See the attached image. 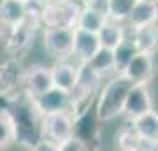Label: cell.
<instances>
[{"mask_svg": "<svg viewBox=\"0 0 158 151\" xmlns=\"http://www.w3.org/2000/svg\"><path fill=\"white\" fill-rule=\"evenodd\" d=\"M131 86H133L131 80H128L121 73H115L101 87L96 96V117L100 121H110L117 115H121L126 94L131 89Z\"/></svg>", "mask_w": 158, "mask_h": 151, "instance_id": "cell-1", "label": "cell"}, {"mask_svg": "<svg viewBox=\"0 0 158 151\" xmlns=\"http://www.w3.org/2000/svg\"><path fill=\"white\" fill-rule=\"evenodd\" d=\"M75 117L68 110L48 112L41 115V133L43 139H50L53 142H62L75 133Z\"/></svg>", "mask_w": 158, "mask_h": 151, "instance_id": "cell-2", "label": "cell"}, {"mask_svg": "<svg viewBox=\"0 0 158 151\" xmlns=\"http://www.w3.org/2000/svg\"><path fill=\"white\" fill-rule=\"evenodd\" d=\"M73 32L71 27H52L43 34L44 50L55 59H68L73 55Z\"/></svg>", "mask_w": 158, "mask_h": 151, "instance_id": "cell-3", "label": "cell"}, {"mask_svg": "<svg viewBox=\"0 0 158 151\" xmlns=\"http://www.w3.org/2000/svg\"><path fill=\"white\" fill-rule=\"evenodd\" d=\"M121 75H124L131 84L148 86L155 77V57L149 52H137L128 64L123 68Z\"/></svg>", "mask_w": 158, "mask_h": 151, "instance_id": "cell-4", "label": "cell"}, {"mask_svg": "<svg viewBox=\"0 0 158 151\" xmlns=\"http://www.w3.org/2000/svg\"><path fill=\"white\" fill-rule=\"evenodd\" d=\"M30 101H32V108L41 115L48 114V112H59V110L69 112V108H71V94L62 89H57V87H52L44 94L30 98Z\"/></svg>", "mask_w": 158, "mask_h": 151, "instance_id": "cell-5", "label": "cell"}, {"mask_svg": "<svg viewBox=\"0 0 158 151\" xmlns=\"http://www.w3.org/2000/svg\"><path fill=\"white\" fill-rule=\"evenodd\" d=\"M20 82L25 87V93L29 98H34V96H39V94H44L46 91H50L53 87V82H52V73L50 68H44V66H30L27 71L22 75Z\"/></svg>", "mask_w": 158, "mask_h": 151, "instance_id": "cell-6", "label": "cell"}, {"mask_svg": "<svg viewBox=\"0 0 158 151\" xmlns=\"http://www.w3.org/2000/svg\"><path fill=\"white\" fill-rule=\"evenodd\" d=\"M151 108H153V96H151V91L148 89V86L133 84L126 94L123 114L128 119H133V117H139V115L149 112Z\"/></svg>", "mask_w": 158, "mask_h": 151, "instance_id": "cell-7", "label": "cell"}, {"mask_svg": "<svg viewBox=\"0 0 158 151\" xmlns=\"http://www.w3.org/2000/svg\"><path fill=\"white\" fill-rule=\"evenodd\" d=\"M124 22L128 23V27L131 30L156 25L158 23V4L137 0L135 4H133V7H131V11L128 13V16H126Z\"/></svg>", "mask_w": 158, "mask_h": 151, "instance_id": "cell-8", "label": "cell"}, {"mask_svg": "<svg viewBox=\"0 0 158 151\" xmlns=\"http://www.w3.org/2000/svg\"><path fill=\"white\" fill-rule=\"evenodd\" d=\"M100 48L101 44L96 32H89V30L75 27V32H73V55L78 59L80 62H87Z\"/></svg>", "mask_w": 158, "mask_h": 151, "instance_id": "cell-9", "label": "cell"}, {"mask_svg": "<svg viewBox=\"0 0 158 151\" xmlns=\"http://www.w3.org/2000/svg\"><path fill=\"white\" fill-rule=\"evenodd\" d=\"M52 82L53 87L62 89L66 93H71V89L77 84V75H78V66L71 64L66 59H59L55 64L50 68Z\"/></svg>", "mask_w": 158, "mask_h": 151, "instance_id": "cell-10", "label": "cell"}, {"mask_svg": "<svg viewBox=\"0 0 158 151\" xmlns=\"http://www.w3.org/2000/svg\"><path fill=\"white\" fill-rule=\"evenodd\" d=\"M130 121H131V130L139 137H142L144 141L151 144H158V112L155 108Z\"/></svg>", "mask_w": 158, "mask_h": 151, "instance_id": "cell-11", "label": "cell"}, {"mask_svg": "<svg viewBox=\"0 0 158 151\" xmlns=\"http://www.w3.org/2000/svg\"><path fill=\"white\" fill-rule=\"evenodd\" d=\"M32 37H34V29L27 20L18 25H13L11 30V37H9V44L7 50L11 55H22L29 50L30 43H32Z\"/></svg>", "mask_w": 158, "mask_h": 151, "instance_id": "cell-12", "label": "cell"}, {"mask_svg": "<svg viewBox=\"0 0 158 151\" xmlns=\"http://www.w3.org/2000/svg\"><path fill=\"white\" fill-rule=\"evenodd\" d=\"M22 78L20 64L16 61H7L0 64V96H9L16 89Z\"/></svg>", "mask_w": 158, "mask_h": 151, "instance_id": "cell-13", "label": "cell"}, {"mask_svg": "<svg viewBox=\"0 0 158 151\" xmlns=\"http://www.w3.org/2000/svg\"><path fill=\"white\" fill-rule=\"evenodd\" d=\"M124 37H126V29L123 27L121 22L107 20V22L103 23V27L98 30L100 44L101 46H105V48H110V50H114Z\"/></svg>", "mask_w": 158, "mask_h": 151, "instance_id": "cell-14", "label": "cell"}, {"mask_svg": "<svg viewBox=\"0 0 158 151\" xmlns=\"http://www.w3.org/2000/svg\"><path fill=\"white\" fill-rule=\"evenodd\" d=\"M87 64L93 68L94 71L98 73L100 77H108V75H115V57H114V50L101 46L100 50L94 53L93 57L87 61Z\"/></svg>", "mask_w": 158, "mask_h": 151, "instance_id": "cell-15", "label": "cell"}, {"mask_svg": "<svg viewBox=\"0 0 158 151\" xmlns=\"http://www.w3.org/2000/svg\"><path fill=\"white\" fill-rule=\"evenodd\" d=\"M0 22L18 25L25 22V2L23 0H2L0 2Z\"/></svg>", "mask_w": 158, "mask_h": 151, "instance_id": "cell-16", "label": "cell"}, {"mask_svg": "<svg viewBox=\"0 0 158 151\" xmlns=\"http://www.w3.org/2000/svg\"><path fill=\"white\" fill-rule=\"evenodd\" d=\"M131 39H133V43H135V46H137L139 52H149V53H155L156 48H158L156 25L131 30Z\"/></svg>", "mask_w": 158, "mask_h": 151, "instance_id": "cell-17", "label": "cell"}, {"mask_svg": "<svg viewBox=\"0 0 158 151\" xmlns=\"http://www.w3.org/2000/svg\"><path fill=\"white\" fill-rule=\"evenodd\" d=\"M151 146H156V144L144 141L142 137H139L133 130H123L117 135L119 151H151Z\"/></svg>", "mask_w": 158, "mask_h": 151, "instance_id": "cell-18", "label": "cell"}, {"mask_svg": "<svg viewBox=\"0 0 158 151\" xmlns=\"http://www.w3.org/2000/svg\"><path fill=\"white\" fill-rule=\"evenodd\" d=\"M107 20H108L107 16H103L101 13L94 11L93 7H89V6H82V11H80V15H78L77 27L98 34V30L103 27V23L107 22Z\"/></svg>", "mask_w": 158, "mask_h": 151, "instance_id": "cell-19", "label": "cell"}, {"mask_svg": "<svg viewBox=\"0 0 158 151\" xmlns=\"http://www.w3.org/2000/svg\"><path fill=\"white\" fill-rule=\"evenodd\" d=\"M16 141V123L11 112H0V151L7 149Z\"/></svg>", "mask_w": 158, "mask_h": 151, "instance_id": "cell-20", "label": "cell"}, {"mask_svg": "<svg viewBox=\"0 0 158 151\" xmlns=\"http://www.w3.org/2000/svg\"><path fill=\"white\" fill-rule=\"evenodd\" d=\"M137 46L135 43H133V39L131 37H124L121 43L117 44L114 48V57H115V71L117 73H121L123 71V68L128 64L130 61H131V57L137 53Z\"/></svg>", "mask_w": 158, "mask_h": 151, "instance_id": "cell-21", "label": "cell"}, {"mask_svg": "<svg viewBox=\"0 0 158 151\" xmlns=\"http://www.w3.org/2000/svg\"><path fill=\"white\" fill-rule=\"evenodd\" d=\"M80 11H82V6H80L77 0H68L64 4H60L62 27H71V29H75L77 27V22H78Z\"/></svg>", "mask_w": 158, "mask_h": 151, "instance_id": "cell-22", "label": "cell"}, {"mask_svg": "<svg viewBox=\"0 0 158 151\" xmlns=\"http://www.w3.org/2000/svg\"><path fill=\"white\" fill-rule=\"evenodd\" d=\"M41 27H46V29L62 27V20H60V4L44 2L43 13H41Z\"/></svg>", "mask_w": 158, "mask_h": 151, "instance_id": "cell-23", "label": "cell"}, {"mask_svg": "<svg viewBox=\"0 0 158 151\" xmlns=\"http://www.w3.org/2000/svg\"><path fill=\"white\" fill-rule=\"evenodd\" d=\"M46 0H25V20L36 30L41 27V13Z\"/></svg>", "mask_w": 158, "mask_h": 151, "instance_id": "cell-24", "label": "cell"}, {"mask_svg": "<svg viewBox=\"0 0 158 151\" xmlns=\"http://www.w3.org/2000/svg\"><path fill=\"white\" fill-rule=\"evenodd\" d=\"M110 2V13H108V20L114 22H124L128 13L131 11L133 4L137 0H108Z\"/></svg>", "mask_w": 158, "mask_h": 151, "instance_id": "cell-25", "label": "cell"}, {"mask_svg": "<svg viewBox=\"0 0 158 151\" xmlns=\"http://www.w3.org/2000/svg\"><path fill=\"white\" fill-rule=\"evenodd\" d=\"M59 151H89V148H87V144L80 137H77L73 133L66 141L59 142Z\"/></svg>", "mask_w": 158, "mask_h": 151, "instance_id": "cell-26", "label": "cell"}, {"mask_svg": "<svg viewBox=\"0 0 158 151\" xmlns=\"http://www.w3.org/2000/svg\"><path fill=\"white\" fill-rule=\"evenodd\" d=\"M32 151H59V144L50 139H41L32 146Z\"/></svg>", "mask_w": 158, "mask_h": 151, "instance_id": "cell-27", "label": "cell"}, {"mask_svg": "<svg viewBox=\"0 0 158 151\" xmlns=\"http://www.w3.org/2000/svg\"><path fill=\"white\" fill-rule=\"evenodd\" d=\"M11 30H13V27H11V25L0 22V50H4V52L7 50L9 37H11Z\"/></svg>", "mask_w": 158, "mask_h": 151, "instance_id": "cell-28", "label": "cell"}, {"mask_svg": "<svg viewBox=\"0 0 158 151\" xmlns=\"http://www.w3.org/2000/svg\"><path fill=\"white\" fill-rule=\"evenodd\" d=\"M87 6L108 18V13H110V2H108V0H91Z\"/></svg>", "mask_w": 158, "mask_h": 151, "instance_id": "cell-29", "label": "cell"}, {"mask_svg": "<svg viewBox=\"0 0 158 151\" xmlns=\"http://www.w3.org/2000/svg\"><path fill=\"white\" fill-rule=\"evenodd\" d=\"M46 2H52V4H64L68 0H46Z\"/></svg>", "mask_w": 158, "mask_h": 151, "instance_id": "cell-30", "label": "cell"}, {"mask_svg": "<svg viewBox=\"0 0 158 151\" xmlns=\"http://www.w3.org/2000/svg\"><path fill=\"white\" fill-rule=\"evenodd\" d=\"M77 2H78L80 6H87V4H89V2H91V0H77Z\"/></svg>", "mask_w": 158, "mask_h": 151, "instance_id": "cell-31", "label": "cell"}, {"mask_svg": "<svg viewBox=\"0 0 158 151\" xmlns=\"http://www.w3.org/2000/svg\"><path fill=\"white\" fill-rule=\"evenodd\" d=\"M140 2H153V4H158V0H140Z\"/></svg>", "mask_w": 158, "mask_h": 151, "instance_id": "cell-32", "label": "cell"}, {"mask_svg": "<svg viewBox=\"0 0 158 151\" xmlns=\"http://www.w3.org/2000/svg\"><path fill=\"white\" fill-rule=\"evenodd\" d=\"M156 36H158V23H156Z\"/></svg>", "mask_w": 158, "mask_h": 151, "instance_id": "cell-33", "label": "cell"}, {"mask_svg": "<svg viewBox=\"0 0 158 151\" xmlns=\"http://www.w3.org/2000/svg\"><path fill=\"white\" fill-rule=\"evenodd\" d=\"M0 2H2V0H0Z\"/></svg>", "mask_w": 158, "mask_h": 151, "instance_id": "cell-34", "label": "cell"}, {"mask_svg": "<svg viewBox=\"0 0 158 151\" xmlns=\"http://www.w3.org/2000/svg\"><path fill=\"white\" fill-rule=\"evenodd\" d=\"M23 2H25V0H23Z\"/></svg>", "mask_w": 158, "mask_h": 151, "instance_id": "cell-35", "label": "cell"}]
</instances>
